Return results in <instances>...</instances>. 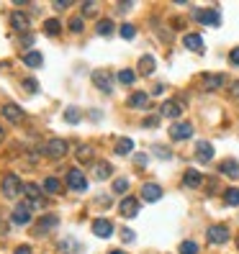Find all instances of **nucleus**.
Segmentation results:
<instances>
[{
	"label": "nucleus",
	"mask_w": 239,
	"mask_h": 254,
	"mask_svg": "<svg viewBox=\"0 0 239 254\" xmlns=\"http://www.w3.org/2000/svg\"><path fill=\"white\" fill-rule=\"evenodd\" d=\"M134 80H136L134 69H121V72H119V83H121V85H131Z\"/></svg>",
	"instance_id": "obj_32"
},
{
	"label": "nucleus",
	"mask_w": 239,
	"mask_h": 254,
	"mask_svg": "<svg viewBox=\"0 0 239 254\" xmlns=\"http://www.w3.org/2000/svg\"><path fill=\"white\" fill-rule=\"evenodd\" d=\"M83 26H85V23H83V16H77V18L70 21V31H72V33H80V31H83Z\"/></svg>",
	"instance_id": "obj_38"
},
{
	"label": "nucleus",
	"mask_w": 239,
	"mask_h": 254,
	"mask_svg": "<svg viewBox=\"0 0 239 254\" xmlns=\"http://www.w3.org/2000/svg\"><path fill=\"white\" fill-rule=\"evenodd\" d=\"M224 200H226V205H239V190L229 188V190L224 193Z\"/></svg>",
	"instance_id": "obj_33"
},
{
	"label": "nucleus",
	"mask_w": 239,
	"mask_h": 254,
	"mask_svg": "<svg viewBox=\"0 0 239 254\" xmlns=\"http://www.w3.org/2000/svg\"><path fill=\"white\" fill-rule=\"evenodd\" d=\"M72 3H70V0H57V3H54V8H60V10H64V8H70Z\"/></svg>",
	"instance_id": "obj_46"
},
{
	"label": "nucleus",
	"mask_w": 239,
	"mask_h": 254,
	"mask_svg": "<svg viewBox=\"0 0 239 254\" xmlns=\"http://www.w3.org/2000/svg\"><path fill=\"white\" fill-rule=\"evenodd\" d=\"M44 31H47L49 36H57V33L62 31V23H60V18H47V21H44Z\"/></svg>",
	"instance_id": "obj_26"
},
{
	"label": "nucleus",
	"mask_w": 239,
	"mask_h": 254,
	"mask_svg": "<svg viewBox=\"0 0 239 254\" xmlns=\"http://www.w3.org/2000/svg\"><path fill=\"white\" fill-rule=\"evenodd\" d=\"M190 136H193V126L188 121H178L170 126V139H175V141H185Z\"/></svg>",
	"instance_id": "obj_6"
},
{
	"label": "nucleus",
	"mask_w": 239,
	"mask_h": 254,
	"mask_svg": "<svg viewBox=\"0 0 239 254\" xmlns=\"http://www.w3.org/2000/svg\"><path fill=\"white\" fill-rule=\"evenodd\" d=\"M93 83H95V87H100L103 92H111V90H113L111 77H108V72H103V69H95V72H93Z\"/></svg>",
	"instance_id": "obj_14"
},
{
	"label": "nucleus",
	"mask_w": 239,
	"mask_h": 254,
	"mask_svg": "<svg viewBox=\"0 0 239 254\" xmlns=\"http://www.w3.org/2000/svg\"><path fill=\"white\" fill-rule=\"evenodd\" d=\"M131 152H134V141H131V139H119V144H116V154L126 157V154H131Z\"/></svg>",
	"instance_id": "obj_27"
},
{
	"label": "nucleus",
	"mask_w": 239,
	"mask_h": 254,
	"mask_svg": "<svg viewBox=\"0 0 239 254\" xmlns=\"http://www.w3.org/2000/svg\"><path fill=\"white\" fill-rule=\"evenodd\" d=\"M221 85H224V75H203V83H201L203 90H216Z\"/></svg>",
	"instance_id": "obj_19"
},
{
	"label": "nucleus",
	"mask_w": 239,
	"mask_h": 254,
	"mask_svg": "<svg viewBox=\"0 0 239 254\" xmlns=\"http://www.w3.org/2000/svg\"><path fill=\"white\" fill-rule=\"evenodd\" d=\"M134 162H136V167H147L149 157H147V154H136V157H134Z\"/></svg>",
	"instance_id": "obj_43"
},
{
	"label": "nucleus",
	"mask_w": 239,
	"mask_h": 254,
	"mask_svg": "<svg viewBox=\"0 0 239 254\" xmlns=\"http://www.w3.org/2000/svg\"><path fill=\"white\" fill-rule=\"evenodd\" d=\"M196 157H198V162H211V159H213V146H211V141H198V144H196Z\"/></svg>",
	"instance_id": "obj_16"
},
{
	"label": "nucleus",
	"mask_w": 239,
	"mask_h": 254,
	"mask_svg": "<svg viewBox=\"0 0 239 254\" xmlns=\"http://www.w3.org/2000/svg\"><path fill=\"white\" fill-rule=\"evenodd\" d=\"M183 44H185V49H190V52H203V39L198 36V33H185Z\"/></svg>",
	"instance_id": "obj_18"
},
{
	"label": "nucleus",
	"mask_w": 239,
	"mask_h": 254,
	"mask_svg": "<svg viewBox=\"0 0 239 254\" xmlns=\"http://www.w3.org/2000/svg\"><path fill=\"white\" fill-rule=\"evenodd\" d=\"M41 188H44V190H47L49 195H57V193H60V190H62V182H60V180H57V177H47V180H44V182H41Z\"/></svg>",
	"instance_id": "obj_25"
},
{
	"label": "nucleus",
	"mask_w": 239,
	"mask_h": 254,
	"mask_svg": "<svg viewBox=\"0 0 239 254\" xmlns=\"http://www.w3.org/2000/svg\"><path fill=\"white\" fill-rule=\"evenodd\" d=\"M80 118H83V113H80V108L70 106V108L64 111V121H67V123H77Z\"/></svg>",
	"instance_id": "obj_30"
},
{
	"label": "nucleus",
	"mask_w": 239,
	"mask_h": 254,
	"mask_svg": "<svg viewBox=\"0 0 239 254\" xmlns=\"http://www.w3.org/2000/svg\"><path fill=\"white\" fill-rule=\"evenodd\" d=\"M31 221V203H18L13 208V213H10V224H16V226H26Z\"/></svg>",
	"instance_id": "obj_5"
},
{
	"label": "nucleus",
	"mask_w": 239,
	"mask_h": 254,
	"mask_svg": "<svg viewBox=\"0 0 239 254\" xmlns=\"http://www.w3.org/2000/svg\"><path fill=\"white\" fill-rule=\"evenodd\" d=\"M41 152L47 154L49 159H62L67 154V141H64V139H49V141L44 144Z\"/></svg>",
	"instance_id": "obj_2"
},
{
	"label": "nucleus",
	"mask_w": 239,
	"mask_h": 254,
	"mask_svg": "<svg viewBox=\"0 0 239 254\" xmlns=\"http://www.w3.org/2000/svg\"><path fill=\"white\" fill-rule=\"evenodd\" d=\"M229 92L234 98H239V83H232V87H229Z\"/></svg>",
	"instance_id": "obj_48"
},
{
	"label": "nucleus",
	"mask_w": 239,
	"mask_h": 254,
	"mask_svg": "<svg viewBox=\"0 0 239 254\" xmlns=\"http://www.w3.org/2000/svg\"><path fill=\"white\" fill-rule=\"evenodd\" d=\"M0 113H3V118L10 123H21V118H24V108L16 106V103H5V106L0 108Z\"/></svg>",
	"instance_id": "obj_8"
},
{
	"label": "nucleus",
	"mask_w": 239,
	"mask_h": 254,
	"mask_svg": "<svg viewBox=\"0 0 239 254\" xmlns=\"http://www.w3.org/2000/svg\"><path fill=\"white\" fill-rule=\"evenodd\" d=\"M113 190H116V193H126L129 190V180L126 177H119L116 182H113Z\"/></svg>",
	"instance_id": "obj_37"
},
{
	"label": "nucleus",
	"mask_w": 239,
	"mask_h": 254,
	"mask_svg": "<svg viewBox=\"0 0 239 254\" xmlns=\"http://www.w3.org/2000/svg\"><path fill=\"white\" fill-rule=\"evenodd\" d=\"M121 239H123V241H134V239H136V234H134L131 228H123V231H121Z\"/></svg>",
	"instance_id": "obj_44"
},
{
	"label": "nucleus",
	"mask_w": 239,
	"mask_h": 254,
	"mask_svg": "<svg viewBox=\"0 0 239 254\" xmlns=\"http://www.w3.org/2000/svg\"><path fill=\"white\" fill-rule=\"evenodd\" d=\"M0 185H3V195H5V198H16V195L24 193V185H21L18 175H13V172H8Z\"/></svg>",
	"instance_id": "obj_1"
},
{
	"label": "nucleus",
	"mask_w": 239,
	"mask_h": 254,
	"mask_svg": "<svg viewBox=\"0 0 239 254\" xmlns=\"http://www.w3.org/2000/svg\"><path fill=\"white\" fill-rule=\"evenodd\" d=\"M93 234L100 236V239H108L113 234V224L106 221V218H95V221H93Z\"/></svg>",
	"instance_id": "obj_13"
},
{
	"label": "nucleus",
	"mask_w": 239,
	"mask_h": 254,
	"mask_svg": "<svg viewBox=\"0 0 239 254\" xmlns=\"http://www.w3.org/2000/svg\"><path fill=\"white\" fill-rule=\"evenodd\" d=\"M119 33H121V39H134L136 36V28L131 26V23H123V26L119 28Z\"/></svg>",
	"instance_id": "obj_34"
},
{
	"label": "nucleus",
	"mask_w": 239,
	"mask_h": 254,
	"mask_svg": "<svg viewBox=\"0 0 239 254\" xmlns=\"http://www.w3.org/2000/svg\"><path fill=\"white\" fill-rule=\"evenodd\" d=\"M95 33H98V36H111V33H113V23H111L108 18L98 21V26H95Z\"/></svg>",
	"instance_id": "obj_28"
},
{
	"label": "nucleus",
	"mask_w": 239,
	"mask_h": 254,
	"mask_svg": "<svg viewBox=\"0 0 239 254\" xmlns=\"http://www.w3.org/2000/svg\"><path fill=\"white\" fill-rule=\"evenodd\" d=\"M147 103H149V95H147V92H134L129 98V108H147Z\"/></svg>",
	"instance_id": "obj_23"
},
{
	"label": "nucleus",
	"mask_w": 239,
	"mask_h": 254,
	"mask_svg": "<svg viewBox=\"0 0 239 254\" xmlns=\"http://www.w3.org/2000/svg\"><path fill=\"white\" fill-rule=\"evenodd\" d=\"M183 182L188 185V188H198V185L203 182V175H201L198 169H188V172H185V177H183Z\"/></svg>",
	"instance_id": "obj_22"
},
{
	"label": "nucleus",
	"mask_w": 239,
	"mask_h": 254,
	"mask_svg": "<svg viewBox=\"0 0 239 254\" xmlns=\"http://www.w3.org/2000/svg\"><path fill=\"white\" fill-rule=\"evenodd\" d=\"M10 26H13L16 31H24V36H26L29 28H31V21L24 13H13V16H10Z\"/></svg>",
	"instance_id": "obj_15"
},
{
	"label": "nucleus",
	"mask_w": 239,
	"mask_h": 254,
	"mask_svg": "<svg viewBox=\"0 0 239 254\" xmlns=\"http://www.w3.org/2000/svg\"><path fill=\"white\" fill-rule=\"evenodd\" d=\"M154 154H159V157L170 159V149H165V146H154Z\"/></svg>",
	"instance_id": "obj_45"
},
{
	"label": "nucleus",
	"mask_w": 239,
	"mask_h": 254,
	"mask_svg": "<svg viewBox=\"0 0 239 254\" xmlns=\"http://www.w3.org/2000/svg\"><path fill=\"white\" fill-rule=\"evenodd\" d=\"M95 10H98V5H95V3H85V5H83V16H93Z\"/></svg>",
	"instance_id": "obj_42"
},
{
	"label": "nucleus",
	"mask_w": 239,
	"mask_h": 254,
	"mask_svg": "<svg viewBox=\"0 0 239 254\" xmlns=\"http://www.w3.org/2000/svg\"><path fill=\"white\" fill-rule=\"evenodd\" d=\"M119 213L123 218H134L136 213H139V200L131 198V195H126V198L121 200V205H119Z\"/></svg>",
	"instance_id": "obj_10"
},
{
	"label": "nucleus",
	"mask_w": 239,
	"mask_h": 254,
	"mask_svg": "<svg viewBox=\"0 0 239 254\" xmlns=\"http://www.w3.org/2000/svg\"><path fill=\"white\" fill-rule=\"evenodd\" d=\"M3 139H5V131H3V126H0V141H3Z\"/></svg>",
	"instance_id": "obj_50"
},
{
	"label": "nucleus",
	"mask_w": 239,
	"mask_h": 254,
	"mask_svg": "<svg viewBox=\"0 0 239 254\" xmlns=\"http://www.w3.org/2000/svg\"><path fill=\"white\" fill-rule=\"evenodd\" d=\"M142 198L147 203H157L159 198H162V188H159L157 182H147L144 188H142Z\"/></svg>",
	"instance_id": "obj_11"
},
{
	"label": "nucleus",
	"mask_w": 239,
	"mask_h": 254,
	"mask_svg": "<svg viewBox=\"0 0 239 254\" xmlns=\"http://www.w3.org/2000/svg\"><path fill=\"white\" fill-rule=\"evenodd\" d=\"M24 87H26L29 92H36V90H39V83H36L33 77H26V80H24Z\"/></svg>",
	"instance_id": "obj_40"
},
{
	"label": "nucleus",
	"mask_w": 239,
	"mask_h": 254,
	"mask_svg": "<svg viewBox=\"0 0 239 254\" xmlns=\"http://www.w3.org/2000/svg\"><path fill=\"white\" fill-rule=\"evenodd\" d=\"M154 67H157V64H154V56H152V54H144L142 59H139V72H142V75H152Z\"/></svg>",
	"instance_id": "obj_21"
},
{
	"label": "nucleus",
	"mask_w": 239,
	"mask_h": 254,
	"mask_svg": "<svg viewBox=\"0 0 239 254\" xmlns=\"http://www.w3.org/2000/svg\"><path fill=\"white\" fill-rule=\"evenodd\" d=\"M159 113H162L165 118H180V115H183V106H180L178 100H165Z\"/></svg>",
	"instance_id": "obj_12"
},
{
	"label": "nucleus",
	"mask_w": 239,
	"mask_h": 254,
	"mask_svg": "<svg viewBox=\"0 0 239 254\" xmlns=\"http://www.w3.org/2000/svg\"><path fill=\"white\" fill-rule=\"evenodd\" d=\"M80 247H77V241L75 239H64V241H60V252L62 254H72V252H77Z\"/></svg>",
	"instance_id": "obj_31"
},
{
	"label": "nucleus",
	"mask_w": 239,
	"mask_h": 254,
	"mask_svg": "<svg viewBox=\"0 0 239 254\" xmlns=\"http://www.w3.org/2000/svg\"><path fill=\"white\" fill-rule=\"evenodd\" d=\"M21 44H24L26 49H29V46L33 44V36H31V33H26V36H21Z\"/></svg>",
	"instance_id": "obj_47"
},
{
	"label": "nucleus",
	"mask_w": 239,
	"mask_h": 254,
	"mask_svg": "<svg viewBox=\"0 0 239 254\" xmlns=\"http://www.w3.org/2000/svg\"><path fill=\"white\" fill-rule=\"evenodd\" d=\"M111 254H126V252H119V249H116V252H111Z\"/></svg>",
	"instance_id": "obj_51"
},
{
	"label": "nucleus",
	"mask_w": 239,
	"mask_h": 254,
	"mask_svg": "<svg viewBox=\"0 0 239 254\" xmlns=\"http://www.w3.org/2000/svg\"><path fill=\"white\" fill-rule=\"evenodd\" d=\"M64 182H67V188L75 190V193H85L88 190V180H85V175L80 169H70V172H67Z\"/></svg>",
	"instance_id": "obj_4"
},
{
	"label": "nucleus",
	"mask_w": 239,
	"mask_h": 254,
	"mask_svg": "<svg viewBox=\"0 0 239 254\" xmlns=\"http://www.w3.org/2000/svg\"><path fill=\"white\" fill-rule=\"evenodd\" d=\"M180 254H198V244L196 241H183L180 244Z\"/></svg>",
	"instance_id": "obj_35"
},
{
	"label": "nucleus",
	"mask_w": 239,
	"mask_h": 254,
	"mask_svg": "<svg viewBox=\"0 0 239 254\" xmlns=\"http://www.w3.org/2000/svg\"><path fill=\"white\" fill-rule=\"evenodd\" d=\"M142 126H144V129H157V126H159L157 115H147V118L142 121Z\"/></svg>",
	"instance_id": "obj_39"
},
{
	"label": "nucleus",
	"mask_w": 239,
	"mask_h": 254,
	"mask_svg": "<svg viewBox=\"0 0 239 254\" xmlns=\"http://www.w3.org/2000/svg\"><path fill=\"white\" fill-rule=\"evenodd\" d=\"M229 62H232L234 67H239V46H234V49L229 52Z\"/></svg>",
	"instance_id": "obj_41"
},
{
	"label": "nucleus",
	"mask_w": 239,
	"mask_h": 254,
	"mask_svg": "<svg viewBox=\"0 0 239 254\" xmlns=\"http://www.w3.org/2000/svg\"><path fill=\"white\" fill-rule=\"evenodd\" d=\"M196 21L203 23V26H219L221 23V16H219V10H196Z\"/></svg>",
	"instance_id": "obj_9"
},
{
	"label": "nucleus",
	"mask_w": 239,
	"mask_h": 254,
	"mask_svg": "<svg viewBox=\"0 0 239 254\" xmlns=\"http://www.w3.org/2000/svg\"><path fill=\"white\" fill-rule=\"evenodd\" d=\"M57 224H60V218H57L54 213L41 216V218H39V226H36V234H47V231H52Z\"/></svg>",
	"instance_id": "obj_17"
},
{
	"label": "nucleus",
	"mask_w": 239,
	"mask_h": 254,
	"mask_svg": "<svg viewBox=\"0 0 239 254\" xmlns=\"http://www.w3.org/2000/svg\"><path fill=\"white\" fill-rule=\"evenodd\" d=\"M221 175H226V177H239V162H234V159H226V162H221Z\"/></svg>",
	"instance_id": "obj_20"
},
{
	"label": "nucleus",
	"mask_w": 239,
	"mask_h": 254,
	"mask_svg": "<svg viewBox=\"0 0 239 254\" xmlns=\"http://www.w3.org/2000/svg\"><path fill=\"white\" fill-rule=\"evenodd\" d=\"M90 157H93V149H90V146H83V144H80V146H77V159L83 162V159H90Z\"/></svg>",
	"instance_id": "obj_36"
},
{
	"label": "nucleus",
	"mask_w": 239,
	"mask_h": 254,
	"mask_svg": "<svg viewBox=\"0 0 239 254\" xmlns=\"http://www.w3.org/2000/svg\"><path fill=\"white\" fill-rule=\"evenodd\" d=\"M0 224H3V221H0ZM0 231H3V226H0Z\"/></svg>",
	"instance_id": "obj_52"
},
{
	"label": "nucleus",
	"mask_w": 239,
	"mask_h": 254,
	"mask_svg": "<svg viewBox=\"0 0 239 254\" xmlns=\"http://www.w3.org/2000/svg\"><path fill=\"white\" fill-rule=\"evenodd\" d=\"M16 254H31V249H29V247H18Z\"/></svg>",
	"instance_id": "obj_49"
},
{
	"label": "nucleus",
	"mask_w": 239,
	"mask_h": 254,
	"mask_svg": "<svg viewBox=\"0 0 239 254\" xmlns=\"http://www.w3.org/2000/svg\"><path fill=\"white\" fill-rule=\"evenodd\" d=\"M24 64H26V67H41V64H44L41 52H26V54H24Z\"/></svg>",
	"instance_id": "obj_24"
},
{
	"label": "nucleus",
	"mask_w": 239,
	"mask_h": 254,
	"mask_svg": "<svg viewBox=\"0 0 239 254\" xmlns=\"http://www.w3.org/2000/svg\"><path fill=\"white\" fill-rule=\"evenodd\" d=\"M24 195H26V200L31 203V208H36V205L44 203V198H41V188H39L36 182H26V185H24Z\"/></svg>",
	"instance_id": "obj_7"
},
{
	"label": "nucleus",
	"mask_w": 239,
	"mask_h": 254,
	"mask_svg": "<svg viewBox=\"0 0 239 254\" xmlns=\"http://www.w3.org/2000/svg\"><path fill=\"white\" fill-rule=\"evenodd\" d=\"M229 228H226L224 224H213V226H209V231H206V239H209V244H226L229 241Z\"/></svg>",
	"instance_id": "obj_3"
},
{
	"label": "nucleus",
	"mask_w": 239,
	"mask_h": 254,
	"mask_svg": "<svg viewBox=\"0 0 239 254\" xmlns=\"http://www.w3.org/2000/svg\"><path fill=\"white\" fill-rule=\"evenodd\" d=\"M93 172H95V177H98V180H106V177H111L113 167H111V165H100V162H95Z\"/></svg>",
	"instance_id": "obj_29"
}]
</instances>
